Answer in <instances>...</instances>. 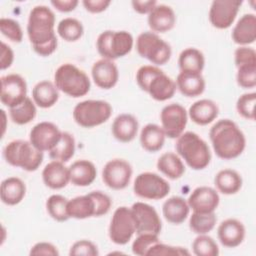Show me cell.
Listing matches in <instances>:
<instances>
[{
  "label": "cell",
  "instance_id": "cell-1",
  "mask_svg": "<svg viewBox=\"0 0 256 256\" xmlns=\"http://www.w3.org/2000/svg\"><path fill=\"white\" fill-rule=\"evenodd\" d=\"M55 22L54 12L46 5L34 6L29 13L27 35L33 50L39 56H50L57 49Z\"/></svg>",
  "mask_w": 256,
  "mask_h": 256
},
{
  "label": "cell",
  "instance_id": "cell-2",
  "mask_svg": "<svg viewBox=\"0 0 256 256\" xmlns=\"http://www.w3.org/2000/svg\"><path fill=\"white\" fill-rule=\"evenodd\" d=\"M215 154L224 160L239 157L246 147V138L239 126L230 119L217 121L209 131Z\"/></svg>",
  "mask_w": 256,
  "mask_h": 256
},
{
  "label": "cell",
  "instance_id": "cell-3",
  "mask_svg": "<svg viewBox=\"0 0 256 256\" xmlns=\"http://www.w3.org/2000/svg\"><path fill=\"white\" fill-rule=\"evenodd\" d=\"M136 82L141 90L160 102L171 99L177 89L175 81L155 65L141 66L136 72Z\"/></svg>",
  "mask_w": 256,
  "mask_h": 256
},
{
  "label": "cell",
  "instance_id": "cell-4",
  "mask_svg": "<svg viewBox=\"0 0 256 256\" xmlns=\"http://www.w3.org/2000/svg\"><path fill=\"white\" fill-rule=\"evenodd\" d=\"M175 149L179 157L193 170L205 169L211 161L208 144L195 132H183L176 139Z\"/></svg>",
  "mask_w": 256,
  "mask_h": 256
},
{
  "label": "cell",
  "instance_id": "cell-5",
  "mask_svg": "<svg viewBox=\"0 0 256 256\" xmlns=\"http://www.w3.org/2000/svg\"><path fill=\"white\" fill-rule=\"evenodd\" d=\"M111 205V198L107 194L102 191H91L68 200L67 213L70 218L79 220L100 217L110 211Z\"/></svg>",
  "mask_w": 256,
  "mask_h": 256
},
{
  "label": "cell",
  "instance_id": "cell-6",
  "mask_svg": "<svg viewBox=\"0 0 256 256\" xmlns=\"http://www.w3.org/2000/svg\"><path fill=\"white\" fill-rule=\"evenodd\" d=\"M54 84L59 91L73 98L85 96L91 87L88 75L72 63H64L56 69Z\"/></svg>",
  "mask_w": 256,
  "mask_h": 256
},
{
  "label": "cell",
  "instance_id": "cell-7",
  "mask_svg": "<svg viewBox=\"0 0 256 256\" xmlns=\"http://www.w3.org/2000/svg\"><path fill=\"white\" fill-rule=\"evenodd\" d=\"M3 156L9 165L28 172L36 171L44 158L43 152L35 148L30 141L21 139L9 142L3 149Z\"/></svg>",
  "mask_w": 256,
  "mask_h": 256
},
{
  "label": "cell",
  "instance_id": "cell-8",
  "mask_svg": "<svg viewBox=\"0 0 256 256\" xmlns=\"http://www.w3.org/2000/svg\"><path fill=\"white\" fill-rule=\"evenodd\" d=\"M133 46V36L125 30H105L98 35L96 40L98 53L102 58L112 61L129 54Z\"/></svg>",
  "mask_w": 256,
  "mask_h": 256
},
{
  "label": "cell",
  "instance_id": "cell-9",
  "mask_svg": "<svg viewBox=\"0 0 256 256\" xmlns=\"http://www.w3.org/2000/svg\"><path fill=\"white\" fill-rule=\"evenodd\" d=\"M112 114V106L105 100H84L77 103L72 115L74 121L83 128H93L105 123Z\"/></svg>",
  "mask_w": 256,
  "mask_h": 256
},
{
  "label": "cell",
  "instance_id": "cell-10",
  "mask_svg": "<svg viewBox=\"0 0 256 256\" xmlns=\"http://www.w3.org/2000/svg\"><path fill=\"white\" fill-rule=\"evenodd\" d=\"M136 50L142 58L147 59L155 66L166 64L172 54L171 46L152 31H145L138 35Z\"/></svg>",
  "mask_w": 256,
  "mask_h": 256
},
{
  "label": "cell",
  "instance_id": "cell-11",
  "mask_svg": "<svg viewBox=\"0 0 256 256\" xmlns=\"http://www.w3.org/2000/svg\"><path fill=\"white\" fill-rule=\"evenodd\" d=\"M135 195L147 200H161L170 192V184L166 179L154 172H142L134 180Z\"/></svg>",
  "mask_w": 256,
  "mask_h": 256
},
{
  "label": "cell",
  "instance_id": "cell-12",
  "mask_svg": "<svg viewBox=\"0 0 256 256\" xmlns=\"http://www.w3.org/2000/svg\"><path fill=\"white\" fill-rule=\"evenodd\" d=\"M136 233V223L131 208L118 207L111 218L108 234L110 240L117 245L127 244Z\"/></svg>",
  "mask_w": 256,
  "mask_h": 256
},
{
  "label": "cell",
  "instance_id": "cell-13",
  "mask_svg": "<svg viewBox=\"0 0 256 256\" xmlns=\"http://www.w3.org/2000/svg\"><path fill=\"white\" fill-rule=\"evenodd\" d=\"M160 121L166 137L177 139L186 128L188 113L181 104L170 103L162 108Z\"/></svg>",
  "mask_w": 256,
  "mask_h": 256
},
{
  "label": "cell",
  "instance_id": "cell-14",
  "mask_svg": "<svg viewBox=\"0 0 256 256\" xmlns=\"http://www.w3.org/2000/svg\"><path fill=\"white\" fill-rule=\"evenodd\" d=\"M132 174L133 169L128 161L114 158L104 165L102 169V180L110 189L122 190L129 185Z\"/></svg>",
  "mask_w": 256,
  "mask_h": 256
},
{
  "label": "cell",
  "instance_id": "cell-15",
  "mask_svg": "<svg viewBox=\"0 0 256 256\" xmlns=\"http://www.w3.org/2000/svg\"><path fill=\"white\" fill-rule=\"evenodd\" d=\"M27 97V83L19 74H7L1 77L0 100L6 107L12 108L22 103Z\"/></svg>",
  "mask_w": 256,
  "mask_h": 256
},
{
  "label": "cell",
  "instance_id": "cell-16",
  "mask_svg": "<svg viewBox=\"0 0 256 256\" xmlns=\"http://www.w3.org/2000/svg\"><path fill=\"white\" fill-rule=\"evenodd\" d=\"M242 1L214 0L209 9L208 18L211 25L217 29H227L235 21Z\"/></svg>",
  "mask_w": 256,
  "mask_h": 256
},
{
  "label": "cell",
  "instance_id": "cell-17",
  "mask_svg": "<svg viewBox=\"0 0 256 256\" xmlns=\"http://www.w3.org/2000/svg\"><path fill=\"white\" fill-rule=\"evenodd\" d=\"M136 223V233H153L159 235L162 222L156 209L144 202H135L131 207Z\"/></svg>",
  "mask_w": 256,
  "mask_h": 256
},
{
  "label": "cell",
  "instance_id": "cell-18",
  "mask_svg": "<svg viewBox=\"0 0 256 256\" xmlns=\"http://www.w3.org/2000/svg\"><path fill=\"white\" fill-rule=\"evenodd\" d=\"M62 131L49 121H42L33 126L29 134V141L42 152H49L60 140Z\"/></svg>",
  "mask_w": 256,
  "mask_h": 256
},
{
  "label": "cell",
  "instance_id": "cell-19",
  "mask_svg": "<svg viewBox=\"0 0 256 256\" xmlns=\"http://www.w3.org/2000/svg\"><path fill=\"white\" fill-rule=\"evenodd\" d=\"M220 202L218 192L209 186L195 188L187 199V203L193 212L211 213L215 212Z\"/></svg>",
  "mask_w": 256,
  "mask_h": 256
},
{
  "label": "cell",
  "instance_id": "cell-20",
  "mask_svg": "<svg viewBox=\"0 0 256 256\" xmlns=\"http://www.w3.org/2000/svg\"><path fill=\"white\" fill-rule=\"evenodd\" d=\"M91 76L96 86L101 89L113 88L119 79L118 67L114 61L101 58L93 63L91 68Z\"/></svg>",
  "mask_w": 256,
  "mask_h": 256
},
{
  "label": "cell",
  "instance_id": "cell-21",
  "mask_svg": "<svg viewBox=\"0 0 256 256\" xmlns=\"http://www.w3.org/2000/svg\"><path fill=\"white\" fill-rule=\"evenodd\" d=\"M246 229L244 224L235 218H228L222 221L217 229V236L220 243L227 248L238 247L245 239Z\"/></svg>",
  "mask_w": 256,
  "mask_h": 256
},
{
  "label": "cell",
  "instance_id": "cell-22",
  "mask_svg": "<svg viewBox=\"0 0 256 256\" xmlns=\"http://www.w3.org/2000/svg\"><path fill=\"white\" fill-rule=\"evenodd\" d=\"M148 25L154 33H165L174 28L176 24V14L174 10L166 4H157L148 14Z\"/></svg>",
  "mask_w": 256,
  "mask_h": 256
},
{
  "label": "cell",
  "instance_id": "cell-23",
  "mask_svg": "<svg viewBox=\"0 0 256 256\" xmlns=\"http://www.w3.org/2000/svg\"><path fill=\"white\" fill-rule=\"evenodd\" d=\"M139 129L137 118L129 113L119 114L112 123L111 131L116 140L129 143L135 139Z\"/></svg>",
  "mask_w": 256,
  "mask_h": 256
},
{
  "label": "cell",
  "instance_id": "cell-24",
  "mask_svg": "<svg viewBox=\"0 0 256 256\" xmlns=\"http://www.w3.org/2000/svg\"><path fill=\"white\" fill-rule=\"evenodd\" d=\"M42 180L50 189H62L70 182L69 168L66 167L63 162L52 160L43 168Z\"/></svg>",
  "mask_w": 256,
  "mask_h": 256
},
{
  "label": "cell",
  "instance_id": "cell-25",
  "mask_svg": "<svg viewBox=\"0 0 256 256\" xmlns=\"http://www.w3.org/2000/svg\"><path fill=\"white\" fill-rule=\"evenodd\" d=\"M234 43L248 46L256 40V16L253 13L243 14L237 21L231 33Z\"/></svg>",
  "mask_w": 256,
  "mask_h": 256
},
{
  "label": "cell",
  "instance_id": "cell-26",
  "mask_svg": "<svg viewBox=\"0 0 256 256\" xmlns=\"http://www.w3.org/2000/svg\"><path fill=\"white\" fill-rule=\"evenodd\" d=\"M188 117L197 125H208L213 122L218 114V105L211 99H200L195 101L188 110Z\"/></svg>",
  "mask_w": 256,
  "mask_h": 256
},
{
  "label": "cell",
  "instance_id": "cell-27",
  "mask_svg": "<svg viewBox=\"0 0 256 256\" xmlns=\"http://www.w3.org/2000/svg\"><path fill=\"white\" fill-rule=\"evenodd\" d=\"M70 182L78 187H86L94 182L97 169L93 162L81 159L73 162L69 167Z\"/></svg>",
  "mask_w": 256,
  "mask_h": 256
},
{
  "label": "cell",
  "instance_id": "cell-28",
  "mask_svg": "<svg viewBox=\"0 0 256 256\" xmlns=\"http://www.w3.org/2000/svg\"><path fill=\"white\" fill-rule=\"evenodd\" d=\"M176 88L180 93L186 97H197L200 96L206 87L205 79L200 73L182 72L177 75Z\"/></svg>",
  "mask_w": 256,
  "mask_h": 256
},
{
  "label": "cell",
  "instance_id": "cell-29",
  "mask_svg": "<svg viewBox=\"0 0 256 256\" xmlns=\"http://www.w3.org/2000/svg\"><path fill=\"white\" fill-rule=\"evenodd\" d=\"M190 207L187 200L180 196H172L165 200L162 206V213L166 221L171 224L179 225L189 216Z\"/></svg>",
  "mask_w": 256,
  "mask_h": 256
},
{
  "label": "cell",
  "instance_id": "cell-30",
  "mask_svg": "<svg viewBox=\"0 0 256 256\" xmlns=\"http://www.w3.org/2000/svg\"><path fill=\"white\" fill-rule=\"evenodd\" d=\"M26 194V185L18 177H8L1 183L0 197L4 204L14 206L19 204Z\"/></svg>",
  "mask_w": 256,
  "mask_h": 256
},
{
  "label": "cell",
  "instance_id": "cell-31",
  "mask_svg": "<svg viewBox=\"0 0 256 256\" xmlns=\"http://www.w3.org/2000/svg\"><path fill=\"white\" fill-rule=\"evenodd\" d=\"M32 99L36 106L43 109L50 108L57 103L59 99V90L54 82L43 80L33 87Z\"/></svg>",
  "mask_w": 256,
  "mask_h": 256
},
{
  "label": "cell",
  "instance_id": "cell-32",
  "mask_svg": "<svg viewBox=\"0 0 256 256\" xmlns=\"http://www.w3.org/2000/svg\"><path fill=\"white\" fill-rule=\"evenodd\" d=\"M165 138L166 135L162 127L154 123L145 125L140 132V144L142 148L152 153L162 149Z\"/></svg>",
  "mask_w": 256,
  "mask_h": 256
},
{
  "label": "cell",
  "instance_id": "cell-33",
  "mask_svg": "<svg viewBox=\"0 0 256 256\" xmlns=\"http://www.w3.org/2000/svg\"><path fill=\"white\" fill-rule=\"evenodd\" d=\"M157 169L171 180L179 179L185 173V165L178 154L165 152L157 160Z\"/></svg>",
  "mask_w": 256,
  "mask_h": 256
},
{
  "label": "cell",
  "instance_id": "cell-34",
  "mask_svg": "<svg viewBox=\"0 0 256 256\" xmlns=\"http://www.w3.org/2000/svg\"><path fill=\"white\" fill-rule=\"evenodd\" d=\"M217 190L224 195L236 194L242 187V177L233 169H222L218 171L214 178Z\"/></svg>",
  "mask_w": 256,
  "mask_h": 256
},
{
  "label": "cell",
  "instance_id": "cell-35",
  "mask_svg": "<svg viewBox=\"0 0 256 256\" xmlns=\"http://www.w3.org/2000/svg\"><path fill=\"white\" fill-rule=\"evenodd\" d=\"M178 65L180 71L182 72L201 74L205 66V57L200 50L189 47L180 53L178 58Z\"/></svg>",
  "mask_w": 256,
  "mask_h": 256
},
{
  "label": "cell",
  "instance_id": "cell-36",
  "mask_svg": "<svg viewBox=\"0 0 256 256\" xmlns=\"http://www.w3.org/2000/svg\"><path fill=\"white\" fill-rule=\"evenodd\" d=\"M75 149H76V145H75V139L73 135L69 132L62 131L60 140L49 151V157L52 160L65 163L74 156Z\"/></svg>",
  "mask_w": 256,
  "mask_h": 256
},
{
  "label": "cell",
  "instance_id": "cell-37",
  "mask_svg": "<svg viewBox=\"0 0 256 256\" xmlns=\"http://www.w3.org/2000/svg\"><path fill=\"white\" fill-rule=\"evenodd\" d=\"M37 114L36 104L33 99L26 97V99L19 105L9 108V115L13 123L17 125H25L30 123Z\"/></svg>",
  "mask_w": 256,
  "mask_h": 256
},
{
  "label": "cell",
  "instance_id": "cell-38",
  "mask_svg": "<svg viewBox=\"0 0 256 256\" xmlns=\"http://www.w3.org/2000/svg\"><path fill=\"white\" fill-rule=\"evenodd\" d=\"M84 33L82 23L73 17L63 18L57 25V34L67 42L79 40Z\"/></svg>",
  "mask_w": 256,
  "mask_h": 256
},
{
  "label": "cell",
  "instance_id": "cell-39",
  "mask_svg": "<svg viewBox=\"0 0 256 256\" xmlns=\"http://www.w3.org/2000/svg\"><path fill=\"white\" fill-rule=\"evenodd\" d=\"M217 222L215 212L198 213L193 212L189 217V228L196 234H207L214 229Z\"/></svg>",
  "mask_w": 256,
  "mask_h": 256
},
{
  "label": "cell",
  "instance_id": "cell-40",
  "mask_svg": "<svg viewBox=\"0 0 256 256\" xmlns=\"http://www.w3.org/2000/svg\"><path fill=\"white\" fill-rule=\"evenodd\" d=\"M68 199L60 194H53L46 200V210L50 217L57 222L67 221L70 217L67 213Z\"/></svg>",
  "mask_w": 256,
  "mask_h": 256
},
{
  "label": "cell",
  "instance_id": "cell-41",
  "mask_svg": "<svg viewBox=\"0 0 256 256\" xmlns=\"http://www.w3.org/2000/svg\"><path fill=\"white\" fill-rule=\"evenodd\" d=\"M192 251L197 256H217L219 247L216 241L207 234H199L192 242Z\"/></svg>",
  "mask_w": 256,
  "mask_h": 256
},
{
  "label": "cell",
  "instance_id": "cell-42",
  "mask_svg": "<svg viewBox=\"0 0 256 256\" xmlns=\"http://www.w3.org/2000/svg\"><path fill=\"white\" fill-rule=\"evenodd\" d=\"M256 93L249 92L242 94L236 102V110L239 115L248 120L255 119Z\"/></svg>",
  "mask_w": 256,
  "mask_h": 256
},
{
  "label": "cell",
  "instance_id": "cell-43",
  "mask_svg": "<svg viewBox=\"0 0 256 256\" xmlns=\"http://www.w3.org/2000/svg\"><path fill=\"white\" fill-rule=\"evenodd\" d=\"M138 236L132 243V252L138 256L147 255L148 251L160 241L159 235L153 233L137 234Z\"/></svg>",
  "mask_w": 256,
  "mask_h": 256
},
{
  "label": "cell",
  "instance_id": "cell-44",
  "mask_svg": "<svg viewBox=\"0 0 256 256\" xmlns=\"http://www.w3.org/2000/svg\"><path fill=\"white\" fill-rule=\"evenodd\" d=\"M0 31L3 36L14 43H20L23 39V31L18 21L2 17L0 19Z\"/></svg>",
  "mask_w": 256,
  "mask_h": 256
},
{
  "label": "cell",
  "instance_id": "cell-45",
  "mask_svg": "<svg viewBox=\"0 0 256 256\" xmlns=\"http://www.w3.org/2000/svg\"><path fill=\"white\" fill-rule=\"evenodd\" d=\"M236 81L242 88H254L256 86V65H243L237 67Z\"/></svg>",
  "mask_w": 256,
  "mask_h": 256
},
{
  "label": "cell",
  "instance_id": "cell-46",
  "mask_svg": "<svg viewBox=\"0 0 256 256\" xmlns=\"http://www.w3.org/2000/svg\"><path fill=\"white\" fill-rule=\"evenodd\" d=\"M148 256H183L190 255V252L181 246L167 245L159 241L147 253Z\"/></svg>",
  "mask_w": 256,
  "mask_h": 256
},
{
  "label": "cell",
  "instance_id": "cell-47",
  "mask_svg": "<svg viewBox=\"0 0 256 256\" xmlns=\"http://www.w3.org/2000/svg\"><path fill=\"white\" fill-rule=\"evenodd\" d=\"M70 256H97L99 255L98 247L90 240L82 239L74 242L69 250Z\"/></svg>",
  "mask_w": 256,
  "mask_h": 256
},
{
  "label": "cell",
  "instance_id": "cell-48",
  "mask_svg": "<svg viewBox=\"0 0 256 256\" xmlns=\"http://www.w3.org/2000/svg\"><path fill=\"white\" fill-rule=\"evenodd\" d=\"M236 67L243 65H256V52L249 46H239L234 52Z\"/></svg>",
  "mask_w": 256,
  "mask_h": 256
},
{
  "label": "cell",
  "instance_id": "cell-49",
  "mask_svg": "<svg viewBox=\"0 0 256 256\" xmlns=\"http://www.w3.org/2000/svg\"><path fill=\"white\" fill-rule=\"evenodd\" d=\"M30 255H48V256H58L59 251L55 245L50 242H37L34 244L29 252Z\"/></svg>",
  "mask_w": 256,
  "mask_h": 256
},
{
  "label": "cell",
  "instance_id": "cell-50",
  "mask_svg": "<svg viewBox=\"0 0 256 256\" xmlns=\"http://www.w3.org/2000/svg\"><path fill=\"white\" fill-rule=\"evenodd\" d=\"M82 4L86 11L90 13H101L111 4L110 0H83Z\"/></svg>",
  "mask_w": 256,
  "mask_h": 256
},
{
  "label": "cell",
  "instance_id": "cell-51",
  "mask_svg": "<svg viewBox=\"0 0 256 256\" xmlns=\"http://www.w3.org/2000/svg\"><path fill=\"white\" fill-rule=\"evenodd\" d=\"M14 61V52L12 48L5 42H1V57H0V67L1 70L8 69Z\"/></svg>",
  "mask_w": 256,
  "mask_h": 256
},
{
  "label": "cell",
  "instance_id": "cell-52",
  "mask_svg": "<svg viewBox=\"0 0 256 256\" xmlns=\"http://www.w3.org/2000/svg\"><path fill=\"white\" fill-rule=\"evenodd\" d=\"M132 7L134 11H136L139 14H149L154 7L158 4L155 0H148V1H139V0H133L131 2Z\"/></svg>",
  "mask_w": 256,
  "mask_h": 256
},
{
  "label": "cell",
  "instance_id": "cell-53",
  "mask_svg": "<svg viewBox=\"0 0 256 256\" xmlns=\"http://www.w3.org/2000/svg\"><path fill=\"white\" fill-rule=\"evenodd\" d=\"M51 5L58 11L68 13L73 10L78 6L79 1L78 0H52Z\"/></svg>",
  "mask_w": 256,
  "mask_h": 256
},
{
  "label": "cell",
  "instance_id": "cell-54",
  "mask_svg": "<svg viewBox=\"0 0 256 256\" xmlns=\"http://www.w3.org/2000/svg\"><path fill=\"white\" fill-rule=\"evenodd\" d=\"M1 114H2V120H3V125H2V136L4 135L5 133V130H6V113L4 110H1Z\"/></svg>",
  "mask_w": 256,
  "mask_h": 256
}]
</instances>
